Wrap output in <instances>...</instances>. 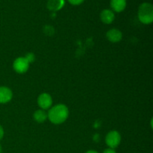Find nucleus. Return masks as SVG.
<instances>
[{
    "label": "nucleus",
    "instance_id": "4468645a",
    "mask_svg": "<svg viewBox=\"0 0 153 153\" xmlns=\"http://www.w3.org/2000/svg\"><path fill=\"white\" fill-rule=\"evenodd\" d=\"M103 153H117L114 149H111V148H108V149H105Z\"/></svg>",
    "mask_w": 153,
    "mask_h": 153
},
{
    "label": "nucleus",
    "instance_id": "20e7f679",
    "mask_svg": "<svg viewBox=\"0 0 153 153\" xmlns=\"http://www.w3.org/2000/svg\"><path fill=\"white\" fill-rule=\"evenodd\" d=\"M13 70L19 74H22L28 71L29 68V62L25 58V57L17 58L13 64Z\"/></svg>",
    "mask_w": 153,
    "mask_h": 153
},
{
    "label": "nucleus",
    "instance_id": "2eb2a0df",
    "mask_svg": "<svg viewBox=\"0 0 153 153\" xmlns=\"http://www.w3.org/2000/svg\"><path fill=\"white\" fill-rule=\"evenodd\" d=\"M4 136V130H3V128L0 125V140H1Z\"/></svg>",
    "mask_w": 153,
    "mask_h": 153
},
{
    "label": "nucleus",
    "instance_id": "f03ea898",
    "mask_svg": "<svg viewBox=\"0 0 153 153\" xmlns=\"http://www.w3.org/2000/svg\"><path fill=\"white\" fill-rule=\"evenodd\" d=\"M139 20L143 24L152 23L153 21V6L152 4L144 2L141 4L138 9Z\"/></svg>",
    "mask_w": 153,
    "mask_h": 153
},
{
    "label": "nucleus",
    "instance_id": "ddd939ff",
    "mask_svg": "<svg viewBox=\"0 0 153 153\" xmlns=\"http://www.w3.org/2000/svg\"><path fill=\"white\" fill-rule=\"evenodd\" d=\"M68 1L70 4H73V5H78V4H82L84 0H68Z\"/></svg>",
    "mask_w": 153,
    "mask_h": 153
},
{
    "label": "nucleus",
    "instance_id": "39448f33",
    "mask_svg": "<svg viewBox=\"0 0 153 153\" xmlns=\"http://www.w3.org/2000/svg\"><path fill=\"white\" fill-rule=\"evenodd\" d=\"M37 104L43 110L49 109L52 106V97L47 93H43L37 98Z\"/></svg>",
    "mask_w": 153,
    "mask_h": 153
},
{
    "label": "nucleus",
    "instance_id": "423d86ee",
    "mask_svg": "<svg viewBox=\"0 0 153 153\" xmlns=\"http://www.w3.org/2000/svg\"><path fill=\"white\" fill-rule=\"evenodd\" d=\"M13 93L11 90L7 87H0V103L4 104L11 100Z\"/></svg>",
    "mask_w": 153,
    "mask_h": 153
},
{
    "label": "nucleus",
    "instance_id": "0eeeda50",
    "mask_svg": "<svg viewBox=\"0 0 153 153\" xmlns=\"http://www.w3.org/2000/svg\"><path fill=\"white\" fill-rule=\"evenodd\" d=\"M108 40L111 43H118L123 38V34L120 30L117 28H112L109 30L106 34Z\"/></svg>",
    "mask_w": 153,
    "mask_h": 153
},
{
    "label": "nucleus",
    "instance_id": "6e6552de",
    "mask_svg": "<svg viewBox=\"0 0 153 153\" xmlns=\"http://www.w3.org/2000/svg\"><path fill=\"white\" fill-rule=\"evenodd\" d=\"M100 18L102 22L105 24H111L114 20L115 15L111 10L105 9L100 13Z\"/></svg>",
    "mask_w": 153,
    "mask_h": 153
},
{
    "label": "nucleus",
    "instance_id": "1a4fd4ad",
    "mask_svg": "<svg viewBox=\"0 0 153 153\" xmlns=\"http://www.w3.org/2000/svg\"><path fill=\"white\" fill-rule=\"evenodd\" d=\"M65 4L64 0H49L47 2V7L52 11H57L62 8Z\"/></svg>",
    "mask_w": 153,
    "mask_h": 153
},
{
    "label": "nucleus",
    "instance_id": "dca6fc26",
    "mask_svg": "<svg viewBox=\"0 0 153 153\" xmlns=\"http://www.w3.org/2000/svg\"><path fill=\"white\" fill-rule=\"evenodd\" d=\"M85 153H99V152H97V151H95V150H89Z\"/></svg>",
    "mask_w": 153,
    "mask_h": 153
},
{
    "label": "nucleus",
    "instance_id": "f3484780",
    "mask_svg": "<svg viewBox=\"0 0 153 153\" xmlns=\"http://www.w3.org/2000/svg\"><path fill=\"white\" fill-rule=\"evenodd\" d=\"M2 152V149H1V146L0 145V153Z\"/></svg>",
    "mask_w": 153,
    "mask_h": 153
},
{
    "label": "nucleus",
    "instance_id": "7ed1b4c3",
    "mask_svg": "<svg viewBox=\"0 0 153 153\" xmlns=\"http://www.w3.org/2000/svg\"><path fill=\"white\" fill-rule=\"evenodd\" d=\"M121 142L120 134L117 131H111L105 137V143L109 148L115 149L120 145Z\"/></svg>",
    "mask_w": 153,
    "mask_h": 153
},
{
    "label": "nucleus",
    "instance_id": "f257e3e1",
    "mask_svg": "<svg viewBox=\"0 0 153 153\" xmlns=\"http://www.w3.org/2000/svg\"><path fill=\"white\" fill-rule=\"evenodd\" d=\"M69 116L68 108L64 104H58L49 111L47 117L54 124H61L67 120Z\"/></svg>",
    "mask_w": 153,
    "mask_h": 153
},
{
    "label": "nucleus",
    "instance_id": "9b49d317",
    "mask_svg": "<svg viewBox=\"0 0 153 153\" xmlns=\"http://www.w3.org/2000/svg\"><path fill=\"white\" fill-rule=\"evenodd\" d=\"M34 119L36 122L42 123L47 119V114L43 109H39L34 113Z\"/></svg>",
    "mask_w": 153,
    "mask_h": 153
},
{
    "label": "nucleus",
    "instance_id": "f8f14e48",
    "mask_svg": "<svg viewBox=\"0 0 153 153\" xmlns=\"http://www.w3.org/2000/svg\"><path fill=\"white\" fill-rule=\"evenodd\" d=\"M25 58L28 61V62H29L30 64V63L33 62V61H34V59H35V56H34V54L31 53V52H28V53H27L26 55H25Z\"/></svg>",
    "mask_w": 153,
    "mask_h": 153
},
{
    "label": "nucleus",
    "instance_id": "9d476101",
    "mask_svg": "<svg viewBox=\"0 0 153 153\" xmlns=\"http://www.w3.org/2000/svg\"><path fill=\"white\" fill-rule=\"evenodd\" d=\"M111 7L114 11H123L126 7V0H111Z\"/></svg>",
    "mask_w": 153,
    "mask_h": 153
}]
</instances>
